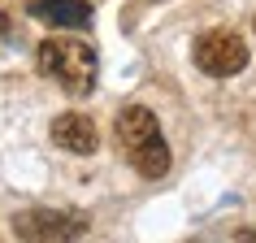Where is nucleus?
<instances>
[{
  "mask_svg": "<svg viewBox=\"0 0 256 243\" xmlns=\"http://www.w3.org/2000/svg\"><path fill=\"white\" fill-rule=\"evenodd\" d=\"M191 56H196V66L204 70V74H213V78H234L243 66H248V40H243L239 30H204L200 40H196V48H191Z\"/></svg>",
  "mask_w": 256,
  "mask_h": 243,
  "instance_id": "obj_3",
  "label": "nucleus"
},
{
  "mask_svg": "<svg viewBox=\"0 0 256 243\" xmlns=\"http://www.w3.org/2000/svg\"><path fill=\"white\" fill-rule=\"evenodd\" d=\"M4 26H9V22H4V14H0V35H4Z\"/></svg>",
  "mask_w": 256,
  "mask_h": 243,
  "instance_id": "obj_7",
  "label": "nucleus"
},
{
  "mask_svg": "<svg viewBox=\"0 0 256 243\" xmlns=\"http://www.w3.org/2000/svg\"><path fill=\"white\" fill-rule=\"evenodd\" d=\"M113 135H118L122 156L130 161V170L144 178H165L170 174V144L161 135V122L156 113L144 104H126L113 122Z\"/></svg>",
  "mask_w": 256,
  "mask_h": 243,
  "instance_id": "obj_1",
  "label": "nucleus"
},
{
  "mask_svg": "<svg viewBox=\"0 0 256 243\" xmlns=\"http://www.w3.org/2000/svg\"><path fill=\"white\" fill-rule=\"evenodd\" d=\"M30 18H40L48 26H87L92 22V9L82 0H35L30 4Z\"/></svg>",
  "mask_w": 256,
  "mask_h": 243,
  "instance_id": "obj_6",
  "label": "nucleus"
},
{
  "mask_svg": "<svg viewBox=\"0 0 256 243\" xmlns=\"http://www.w3.org/2000/svg\"><path fill=\"white\" fill-rule=\"evenodd\" d=\"M40 74L52 78L61 92L70 96H87L96 87V52L82 40H70V35H52V40L40 44Z\"/></svg>",
  "mask_w": 256,
  "mask_h": 243,
  "instance_id": "obj_2",
  "label": "nucleus"
},
{
  "mask_svg": "<svg viewBox=\"0 0 256 243\" xmlns=\"http://www.w3.org/2000/svg\"><path fill=\"white\" fill-rule=\"evenodd\" d=\"M18 239H78L87 234V217L78 213H56V208H26L14 217Z\"/></svg>",
  "mask_w": 256,
  "mask_h": 243,
  "instance_id": "obj_4",
  "label": "nucleus"
},
{
  "mask_svg": "<svg viewBox=\"0 0 256 243\" xmlns=\"http://www.w3.org/2000/svg\"><path fill=\"white\" fill-rule=\"evenodd\" d=\"M52 144L66 148V152H74V156H87V152H96V144H100L96 122L82 118V113H61V118H52Z\"/></svg>",
  "mask_w": 256,
  "mask_h": 243,
  "instance_id": "obj_5",
  "label": "nucleus"
}]
</instances>
